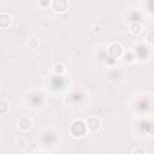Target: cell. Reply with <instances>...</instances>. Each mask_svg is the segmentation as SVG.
I'll return each mask as SVG.
<instances>
[{"label": "cell", "instance_id": "1", "mask_svg": "<svg viewBox=\"0 0 154 154\" xmlns=\"http://www.w3.org/2000/svg\"><path fill=\"white\" fill-rule=\"evenodd\" d=\"M87 124L85 122H82V120H73L70 125V132L72 136L75 137H82L87 134Z\"/></svg>", "mask_w": 154, "mask_h": 154}, {"label": "cell", "instance_id": "2", "mask_svg": "<svg viewBox=\"0 0 154 154\" xmlns=\"http://www.w3.org/2000/svg\"><path fill=\"white\" fill-rule=\"evenodd\" d=\"M107 52H108V54L112 58H119V57H123L124 55V47L119 42H112L108 46Z\"/></svg>", "mask_w": 154, "mask_h": 154}, {"label": "cell", "instance_id": "3", "mask_svg": "<svg viewBox=\"0 0 154 154\" xmlns=\"http://www.w3.org/2000/svg\"><path fill=\"white\" fill-rule=\"evenodd\" d=\"M85 124H87V128L89 131L91 132H97L100 129H101V125H102V122L99 117H95V116H91L89 117L87 120H85Z\"/></svg>", "mask_w": 154, "mask_h": 154}, {"label": "cell", "instance_id": "4", "mask_svg": "<svg viewBox=\"0 0 154 154\" xmlns=\"http://www.w3.org/2000/svg\"><path fill=\"white\" fill-rule=\"evenodd\" d=\"M52 8L55 11V12H59V13H63L67 10L69 7V1L67 0H52Z\"/></svg>", "mask_w": 154, "mask_h": 154}, {"label": "cell", "instance_id": "5", "mask_svg": "<svg viewBox=\"0 0 154 154\" xmlns=\"http://www.w3.org/2000/svg\"><path fill=\"white\" fill-rule=\"evenodd\" d=\"M31 126H32V120L29 117H26V116L19 117V119H18V128H19V130L29 131L31 129Z\"/></svg>", "mask_w": 154, "mask_h": 154}, {"label": "cell", "instance_id": "6", "mask_svg": "<svg viewBox=\"0 0 154 154\" xmlns=\"http://www.w3.org/2000/svg\"><path fill=\"white\" fill-rule=\"evenodd\" d=\"M11 22H12L11 14L7 13V12H1V14H0V25H1V28L5 29V28L10 26Z\"/></svg>", "mask_w": 154, "mask_h": 154}, {"label": "cell", "instance_id": "7", "mask_svg": "<svg viewBox=\"0 0 154 154\" xmlns=\"http://www.w3.org/2000/svg\"><path fill=\"white\" fill-rule=\"evenodd\" d=\"M142 30H143V26H142V24L138 23V22H134V23H131V24L129 25V31H130L132 35H135V36L140 35V34L142 32Z\"/></svg>", "mask_w": 154, "mask_h": 154}, {"label": "cell", "instance_id": "8", "mask_svg": "<svg viewBox=\"0 0 154 154\" xmlns=\"http://www.w3.org/2000/svg\"><path fill=\"white\" fill-rule=\"evenodd\" d=\"M52 70H53V72H54L55 75H63V73L65 72L66 67H65V65L61 64V63H55V64L53 65Z\"/></svg>", "mask_w": 154, "mask_h": 154}, {"label": "cell", "instance_id": "9", "mask_svg": "<svg viewBox=\"0 0 154 154\" xmlns=\"http://www.w3.org/2000/svg\"><path fill=\"white\" fill-rule=\"evenodd\" d=\"M38 45H40V42H38V40H37L36 37H30V38L26 41V46H28L30 49H36V48H38Z\"/></svg>", "mask_w": 154, "mask_h": 154}, {"label": "cell", "instance_id": "10", "mask_svg": "<svg viewBox=\"0 0 154 154\" xmlns=\"http://www.w3.org/2000/svg\"><path fill=\"white\" fill-rule=\"evenodd\" d=\"M8 109H10L8 102H7L5 99H1V101H0V113H1V114H5V113L8 112Z\"/></svg>", "mask_w": 154, "mask_h": 154}, {"label": "cell", "instance_id": "11", "mask_svg": "<svg viewBox=\"0 0 154 154\" xmlns=\"http://www.w3.org/2000/svg\"><path fill=\"white\" fill-rule=\"evenodd\" d=\"M146 40L150 46H154V31H149L146 36Z\"/></svg>", "mask_w": 154, "mask_h": 154}, {"label": "cell", "instance_id": "12", "mask_svg": "<svg viewBox=\"0 0 154 154\" xmlns=\"http://www.w3.org/2000/svg\"><path fill=\"white\" fill-rule=\"evenodd\" d=\"M134 154H146V149L144 148H141V147H136L131 150Z\"/></svg>", "mask_w": 154, "mask_h": 154}, {"label": "cell", "instance_id": "13", "mask_svg": "<svg viewBox=\"0 0 154 154\" xmlns=\"http://www.w3.org/2000/svg\"><path fill=\"white\" fill-rule=\"evenodd\" d=\"M52 4V0H38V5L41 7H48Z\"/></svg>", "mask_w": 154, "mask_h": 154}, {"label": "cell", "instance_id": "14", "mask_svg": "<svg viewBox=\"0 0 154 154\" xmlns=\"http://www.w3.org/2000/svg\"><path fill=\"white\" fill-rule=\"evenodd\" d=\"M93 31L94 32H100L101 31V26L100 25H94L93 26Z\"/></svg>", "mask_w": 154, "mask_h": 154}]
</instances>
